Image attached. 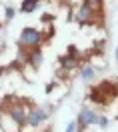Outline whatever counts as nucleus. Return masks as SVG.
<instances>
[{
	"label": "nucleus",
	"instance_id": "f257e3e1",
	"mask_svg": "<svg viewBox=\"0 0 118 132\" xmlns=\"http://www.w3.org/2000/svg\"><path fill=\"white\" fill-rule=\"evenodd\" d=\"M38 32H34V30H24L22 32V42L24 44H34V42H38Z\"/></svg>",
	"mask_w": 118,
	"mask_h": 132
},
{
	"label": "nucleus",
	"instance_id": "f03ea898",
	"mask_svg": "<svg viewBox=\"0 0 118 132\" xmlns=\"http://www.w3.org/2000/svg\"><path fill=\"white\" fill-rule=\"evenodd\" d=\"M44 118H46V114H44V112H40V110H34L32 114L28 116V122H30V124H38L40 120H44Z\"/></svg>",
	"mask_w": 118,
	"mask_h": 132
},
{
	"label": "nucleus",
	"instance_id": "7ed1b4c3",
	"mask_svg": "<svg viewBox=\"0 0 118 132\" xmlns=\"http://www.w3.org/2000/svg\"><path fill=\"white\" fill-rule=\"evenodd\" d=\"M96 120H98V118H96V114L88 112V110H86V112H82V116H80V122H82V124H86V122H96Z\"/></svg>",
	"mask_w": 118,
	"mask_h": 132
},
{
	"label": "nucleus",
	"instance_id": "20e7f679",
	"mask_svg": "<svg viewBox=\"0 0 118 132\" xmlns=\"http://www.w3.org/2000/svg\"><path fill=\"white\" fill-rule=\"evenodd\" d=\"M34 8H36V0H26L24 6H22L24 12H30V10H34Z\"/></svg>",
	"mask_w": 118,
	"mask_h": 132
},
{
	"label": "nucleus",
	"instance_id": "39448f33",
	"mask_svg": "<svg viewBox=\"0 0 118 132\" xmlns=\"http://www.w3.org/2000/svg\"><path fill=\"white\" fill-rule=\"evenodd\" d=\"M12 118H14V120H16V122H24V114H22V112H20V110H12Z\"/></svg>",
	"mask_w": 118,
	"mask_h": 132
},
{
	"label": "nucleus",
	"instance_id": "423d86ee",
	"mask_svg": "<svg viewBox=\"0 0 118 132\" xmlns=\"http://www.w3.org/2000/svg\"><path fill=\"white\" fill-rule=\"evenodd\" d=\"M88 16H90V8H86V6L80 10V12H78V20H86Z\"/></svg>",
	"mask_w": 118,
	"mask_h": 132
},
{
	"label": "nucleus",
	"instance_id": "0eeeda50",
	"mask_svg": "<svg viewBox=\"0 0 118 132\" xmlns=\"http://www.w3.org/2000/svg\"><path fill=\"white\" fill-rule=\"evenodd\" d=\"M98 4H100V0H86V8H96V6H98Z\"/></svg>",
	"mask_w": 118,
	"mask_h": 132
},
{
	"label": "nucleus",
	"instance_id": "6e6552de",
	"mask_svg": "<svg viewBox=\"0 0 118 132\" xmlns=\"http://www.w3.org/2000/svg\"><path fill=\"white\" fill-rule=\"evenodd\" d=\"M62 64L66 66V68H72V66H74V60H72V58H62Z\"/></svg>",
	"mask_w": 118,
	"mask_h": 132
},
{
	"label": "nucleus",
	"instance_id": "1a4fd4ad",
	"mask_svg": "<svg viewBox=\"0 0 118 132\" xmlns=\"http://www.w3.org/2000/svg\"><path fill=\"white\" fill-rule=\"evenodd\" d=\"M94 76V72H92V68H86L84 72H82V78H86V80H88V78H92Z\"/></svg>",
	"mask_w": 118,
	"mask_h": 132
},
{
	"label": "nucleus",
	"instance_id": "9d476101",
	"mask_svg": "<svg viewBox=\"0 0 118 132\" xmlns=\"http://www.w3.org/2000/svg\"><path fill=\"white\" fill-rule=\"evenodd\" d=\"M40 62V52H34V56H32V64H38Z\"/></svg>",
	"mask_w": 118,
	"mask_h": 132
},
{
	"label": "nucleus",
	"instance_id": "9b49d317",
	"mask_svg": "<svg viewBox=\"0 0 118 132\" xmlns=\"http://www.w3.org/2000/svg\"><path fill=\"white\" fill-rule=\"evenodd\" d=\"M72 130H74V124H70V126H68V130H66V132H72Z\"/></svg>",
	"mask_w": 118,
	"mask_h": 132
}]
</instances>
